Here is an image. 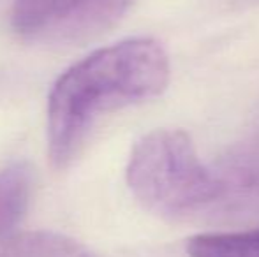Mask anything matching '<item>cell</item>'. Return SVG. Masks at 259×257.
I'll list each match as a JSON object with an SVG mask.
<instances>
[{
    "label": "cell",
    "instance_id": "cell-5",
    "mask_svg": "<svg viewBox=\"0 0 259 257\" xmlns=\"http://www.w3.org/2000/svg\"><path fill=\"white\" fill-rule=\"evenodd\" d=\"M0 257H97L81 243L52 231L16 234L0 247Z\"/></svg>",
    "mask_w": 259,
    "mask_h": 257
},
{
    "label": "cell",
    "instance_id": "cell-4",
    "mask_svg": "<svg viewBox=\"0 0 259 257\" xmlns=\"http://www.w3.org/2000/svg\"><path fill=\"white\" fill-rule=\"evenodd\" d=\"M34 169L18 161L0 169V241L21 222L34 194Z\"/></svg>",
    "mask_w": 259,
    "mask_h": 257
},
{
    "label": "cell",
    "instance_id": "cell-2",
    "mask_svg": "<svg viewBox=\"0 0 259 257\" xmlns=\"http://www.w3.org/2000/svg\"><path fill=\"white\" fill-rule=\"evenodd\" d=\"M127 185L148 212L166 219L196 213L222 197L217 173L201 164L182 130L157 129L134 144Z\"/></svg>",
    "mask_w": 259,
    "mask_h": 257
},
{
    "label": "cell",
    "instance_id": "cell-1",
    "mask_svg": "<svg viewBox=\"0 0 259 257\" xmlns=\"http://www.w3.org/2000/svg\"><path fill=\"white\" fill-rule=\"evenodd\" d=\"M167 83L169 60L150 37L125 39L71 65L48 95L52 164L58 169L71 166L103 115L160 95Z\"/></svg>",
    "mask_w": 259,
    "mask_h": 257
},
{
    "label": "cell",
    "instance_id": "cell-3",
    "mask_svg": "<svg viewBox=\"0 0 259 257\" xmlns=\"http://www.w3.org/2000/svg\"><path fill=\"white\" fill-rule=\"evenodd\" d=\"M134 0H14L11 27L23 41L72 46L115 27Z\"/></svg>",
    "mask_w": 259,
    "mask_h": 257
},
{
    "label": "cell",
    "instance_id": "cell-6",
    "mask_svg": "<svg viewBox=\"0 0 259 257\" xmlns=\"http://www.w3.org/2000/svg\"><path fill=\"white\" fill-rule=\"evenodd\" d=\"M191 257H259V227L243 233H208L187 241Z\"/></svg>",
    "mask_w": 259,
    "mask_h": 257
}]
</instances>
